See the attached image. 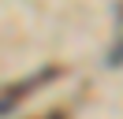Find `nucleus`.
<instances>
[{
    "label": "nucleus",
    "instance_id": "nucleus-1",
    "mask_svg": "<svg viewBox=\"0 0 123 119\" xmlns=\"http://www.w3.org/2000/svg\"><path fill=\"white\" fill-rule=\"evenodd\" d=\"M108 67H123V45H116L112 56H108Z\"/></svg>",
    "mask_w": 123,
    "mask_h": 119
}]
</instances>
